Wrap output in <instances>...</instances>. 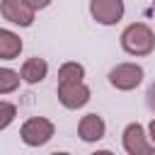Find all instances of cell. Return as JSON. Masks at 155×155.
<instances>
[{"mask_svg": "<svg viewBox=\"0 0 155 155\" xmlns=\"http://www.w3.org/2000/svg\"><path fill=\"white\" fill-rule=\"evenodd\" d=\"M27 2H29V5L34 7V10H44V7H48V5L53 2V0H27Z\"/></svg>", "mask_w": 155, "mask_h": 155, "instance_id": "14", "label": "cell"}, {"mask_svg": "<svg viewBox=\"0 0 155 155\" xmlns=\"http://www.w3.org/2000/svg\"><path fill=\"white\" fill-rule=\"evenodd\" d=\"M143 68L138 63H119L109 70V85L121 90V92H128V90H136L140 82H143Z\"/></svg>", "mask_w": 155, "mask_h": 155, "instance_id": "4", "label": "cell"}, {"mask_svg": "<svg viewBox=\"0 0 155 155\" xmlns=\"http://www.w3.org/2000/svg\"><path fill=\"white\" fill-rule=\"evenodd\" d=\"M121 140H124V150L128 155H153L155 153V143L148 140V133H145L143 124H138V121H133L124 128Z\"/></svg>", "mask_w": 155, "mask_h": 155, "instance_id": "3", "label": "cell"}, {"mask_svg": "<svg viewBox=\"0 0 155 155\" xmlns=\"http://www.w3.org/2000/svg\"><path fill=\"white\" fill-rule=\"evenodd\" d=\"M56 94H58V102L65 107V109H80L90 102L92 92L90 87L82 82V80H73V82H58L56 87Z\"/></svg>", "mask_w": 155, "mask_h": 155, "instance_id": "5", "label": "cell"}, {"mask_svg": "<svg viewBox=\"0 0 155 155\" xmlns=\"http://www.w3.org/2000/svg\"><path fill=\"white\" fill-rule=\"evenodd\" d=\"M19 80L22 75L12 68H0V94H10L19 87Z\"/></svg>", "mask_w": 155, "mask_h": 155, "instance_id": "12", "label": "cell"}, {"mask_svg": "<svg viewBox=\"0 0 155 155\" xmlns=\"http://www.w3.org/2000/svg\"><path fill=\"white\" fill-rule=\"evenodd\" d=\"M148 138L155 143V119H153V121H150V126H148Z\"/></svg>", "mask_w": 155, "mask_h": 155, "instance_id": "16", "label": "cell"}, {"mask_svg": "<svg viewBox=\"0 0 155 155\" xmlns=\"http://www.w3.org/2000/svg\"><path fill=\"white\" fill-rule=\"evenodd\" d=\"M19 75H22L24 82L36 85V82H41V80L48 75V63H46L44 58H39V56L27 58V61L22 63V68H19Z\"/></svg>", "mask_w": 155, "mask_h": 155, "instance_id": "9", "label": "cell"}, {"mask_svg": "<svg viewBox=\"0 0 155 155\" xmlns=\"http://www.w3.org/2000/svg\"><path fill=\"white\" fill-rule=\"evenodd\" d=\"M85 78V65L78 61H68L58 68V82H73V80H82Z\"/></svg>", "mask_w": 155, "mask_h": 155, "instance_id": "11", "label": "cell"}, {"mask_svg": "<svg viewBox=\"0 0 155 155\" xmlns=\"http://www.w3.org/2000/svg\"><path fill=\"white\" fill-rule=\"evenodd\" d=\"M153 7H155V2H153Z\"/></svg>", "mask_w": 155, "mask_h": 155, "instance_id": "17", "label": "cell"}, {"mask_svg": "<svg viewBox=\"0 0 155 155\" xmlns=\"http://www.w3.org/2000/svg\"><path fill=\"white\" fill-rule=\"evenodd\" d=\"M22 39L12 29H0V58L2 61H15L22 53Z\"/></svg>", "mask_w": 155, "mask_h": 155, "instance_id": "10", "label": "cell"}, {"mask_svg": "<svg viewBox=\"0 0 155 155\" xmlns=\"http://www.w3.org/2000/svg\"><path fill=\"white\" fill-rule=\"evenodd\" d=\"M121 48L128 56H150L155 48V34L145 22H133L121 31Z\"/></svg>", "mask_w": 155, "mask_h": 155, "instance_id": "1", "label": "cell"}, {"mask_svg": "<svg viewBox=\"0 0 155 155\" xmlns=\"http://www.w3.org/2000/svg\"><path fill=\"white\" fill-rule=\"evenodd\" d=\"M104 133H107V124H104V119L99 116V114H85L82 119H80V124H78V136L85 140V143H97V140H102L104 138Z\"/></svg>", "mask_w": 155, "mask_h": 155, "instance_id": "8", "label": "cell"}, {"mask_svg": "<svg viewBox=\"0 0 155 155\" xmlns=\"http://www.w3.org/2000/svg\"><path fill=\"white\" fill-rule=\"evenodd\" d=\"M15 116H17V107H15L12 102L0 99V131H5V128L15 121Z\"/></svg>", "mask_w": 155, "mask_h": 155, "instance_id": "13", "label": "cell"}, {"mask_svg": "<svg viewBox=\"0 0 155 155\" xmlns=\"http://www.w3.org/2000/svg\"><path fill=\"white\" fill-rule=\"evenodd\" d=\"M53 133H56L53 121H48V119H44V116H31V119H27V121L22 124V128H19V138H22V143L29 145V148L46 145V143L53 138Z\"/></svg>", "mask_w": 155, "mask_h": 155, "instance_id": "2", "label": "cell"}, {"mask_svg": "<svg viewBox=\"0 0 155 155\" xmlns=\"http://www.w3.org/2000/svg\"><path fill=\"white\" fill-rule=\"evenodd\" d=\"M124 0H90V15L97 24L111 27L119 24L124 17Z\"/></svg>", "mask_w": 155, "mask_h": 155, "instance_id": "6", "label": "cell"}, {"mask_svg": "<svg viewBox=\"0 0 155 155\" xmlns=\"http://www.w3.org/2000/svg\"><path fill=\"white\" fill-rule=\"evenodd\" d=\"M0 15L17 27H31L36 10L27 0H0Z\"/></svg>", "mask_w": 155, "mask_h": 155, "instance_id": "7", "label": "cell"}, {"mask_svg": "<svg viewBox=\"0 0 155 155\" xmlns=\"http://www.w3.org/2000/svg\"><path fill=\"white\" fill-rule=\"evenodd\" d=\"M148 107L150 109H155V82L150 85V90H148Z\"/></svg>", "mask_w": 155, "mask_h": 155, "instance_id": "15", "label": "cell"}]
</instances>
